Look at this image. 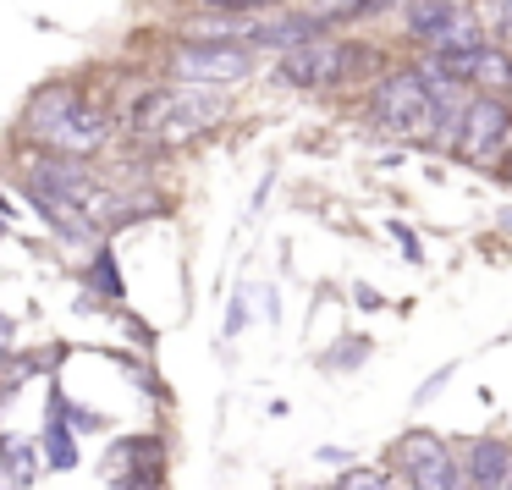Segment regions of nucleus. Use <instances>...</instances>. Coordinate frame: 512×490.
<instances>
[{"label":"nucleus","instance_id":"1","mask_svg":"<svg viewBox=\"0 0 512 490\" xmlns=\"http://www.w3.org/2000/svg\"><path fill=\"white\" fill-rule=\"evenodd\" d=\"M226 116V94L221 89H204V83H160V89H144L127 100L122 111V127L138 138V144H155V149H171V144H188V138L210 133L215 122Z\"/></svg>","mask_w":512,"mask_h":490},{"label":"nucleus","instance_id":"2","mask_svg":"<svg viewBox=\"0 0 512 490\" xmlns=\"http://www.w3.org/2000/svg\"><path fill=\"white\" fill-rule=\"evenodd\" d=\"M23 133L34 138L39 149L89 160V155H100V149L111 144L116 122H111L105 105H94L89 94L78 89V83H50V89H39L34 100H28Z\"/></svg>","mask_w":512,"mask_h":490},{"label":"nucleus","instance_id":"3","mask_svg":"<svg viewBox=\"0 0 512 490\" xmlns=\"http://www.w3.org/2000/svg\"><path fill=\"white\" fill-rule=\"evenodd\" d=\"M375 122L386 127V133L413 138V144H435V138L452 127V122H446V111L435 105L424 72H391V78L380 83V89H375Z\"/></svg>","mask_w":512,"mask_h":490},{"label":"nucleus","instance_id":"4","mask_svg":"<svg viewBox=\"0 0 512 490\" xmlns=\"http://www.w3.org/2000/svg\"><path fill=\"white\" fill-rule=\"evenodd\" d=\"M358 67H369V56L358 45H347V39H298V45L281 50L276 61V83H287V89H325V83H342L353 78Z\"/></svg>","mask_w":512,"mask_h":490},{"label":"nucleus","instance_id":"5","mask_svg":"<svg viewBox=\"0 0 512 490\" xmlns=\"http://www.w3.org/2000/svg\"><path fill=\"white\" fill-rule=\"evenodd\" d=\"M166 72L177 83H204V89H232L254 72V50L232 45V39H182L171 50Z\"/></svg>","mask_w":512,"mask_h":490},{"label":"nucleus","instance_id":"6","mask_svg":"<svg viewBox=\"0 0 512 490\" xmlns=\"http://www.w3.org/2000/svg\"><path fill=\"white\" fill-rule=\"evenodd\" d=\"M452 127H457V133H452L457 155H463V160H490L501 144H507V133H512V111L496 100V94H474Z\"/></svg>","mask_w":512,"mask_h":490},{"label":"nucleus","instance_id":"7","mask_svg":"<svg viewBox=\"0 0 512 490\" xmlns=\"http://www.w3.org/2000/svg\"><path fill=\"white\" fill-rule=\"evenodd\" d=\"M397 457L408 463L413 490H474V485H468V474L446 457V446L435 441V435H408V441L397 446Z\"/></svg>","mask_w":512,"mask_h":490},{"label":"nucleus","instance_id":"8","mask_svg":"<svg viewBox=\"0 0 512 490\" xmlns=\"http://www.w3.org/2000/svg\"><path fill=\"white\" fill-rule=\"evenodd\" d=\"M430 61H441V67L452 72V78H463L468 89H485V94L512 89V56L507 50L474 45V50H463V56H430Z\"/></svg>","mask_w":512,"mask_h":490},{"label":"nucleus","instance_id":"9","mask_svg":"<svg viewBox=\"0 0 512 490\" xmlns=\"http://www.w3.org/2000/svg\"><path fill=\"white\" fill-rule=\"evenodd\" d=\"M419 45H430V56H463V50L485 45V34H479V17H474V12L452 6V12H446L441 23H435L430 34L419 39Z\"/></svg>","mask_w":512,"mask_h":490},{"label":"nucleus","instance_id":"10","mask_svg":"<svg viewBox=\"0 0 512 490\" xmlns=\"http://www.w3.org/2000/svg\"><path fill=\"white\" fill-rule=\"evenodd\" d=\"M468 485L474 490H501L512 479V446L507 441H474L468 446Z\"/></svg>","mask_w":512,"mask_h":490},{"label":"nucleus","instance_id":"11","mask_svg":"<svg viewBox=\"0 0 512 490\" xmlns=\"http://www.w3.org/2000/svg\"><path fill=\"white\" fill-rule=\"evenodd\" d=\"M28 479H34V457L17 441H0V490H28Z\"/></svg>","mask_w":512,"mask_h":490},{"label":"nucleus","instance_id":"12","mask_svg":"<svg viewBox=\"0 0 512 490\" xmlns=\"http://www.w3.org/2000/svg\"><path fill=\"white\" fill-rule=\"evenodd\" d=\"M452 12V0H408V23H413V39H424L441 17Z\"/></svg>","mask_w":512,"mask_h":490},{"label":"nucleus","instance_id":"13","mask_svg":"<svg viewBox=\"0 0 512 490\" xmlns=\"http://www.w3.org/2000/svg\"><path fill=\"white\" fill-rule=\"evenodd\" d=\"M45 446H50V463H56V468H72V463H78V452H72V435H67V424H50Z\"/></svg>","mask_w":512,"mask_h":490},{"label":"nucleus","instance_id":"14","mask_svg":"<svg viewBox=\"0 0 512 490\" xmlns=\"http://www.w3.org/2000/svg\"><path fill=\"white\" fill-rule=\"evenodd\" d=\"M204 12H226V17H248V12H270L281 0H199Z\"/></svg>","mask_w":512,"mask_h":490},{"label":"nucleus","instance_id":"15","mask_svg":"<svg viewBox=\"0 0 512 490\" xmlns=\"http://www.w3.org/2000/svg\"><path fill=\"white\" fill-rule=\"evenodd\" d=\"M336 490H391L386 474H375V468H353V474H342V485Z\"/></svg>","mask_w":512,"mask_h":490},{"label":"nucleus","instance_id":"16","mask_svg":"<svg viewBox=\"0 0 512 490\" xmlns=\"http://www.w3.org/2000/svg\"><path fill=\"white\" fill-rule=\"evenodd\" d=\"M485 12H490V23H496V34L512 39V0H490Z\"/></svg>","mask_w":512,"mask_h":490},{"label":"nucleus","instance_id":"17","mask_svg":"<svg viewBox=\"0 0 512 490\" xmlns=\"http://www.w3.org/2000/svg\"><path fill=\"white\" fill-rule=\"evenodd\" d=\"M391 6H402V0H358L353 17H375V12H391Z\"/></svg>","mask_w":512,"mask_h":490},{"label":"nucleus","instance_id":"18","mask_svg":"<svg viewBox=\"0 0 512 490\" xmlns=\"http://www.w3.org/2000/svg\"><path fill=\"white\" fill-rule=\"evenodd\" d=\"M501 221H507V226H512V210H507V215H501Z\"/></svg>","mask_w":512,"mask_h":490},{"label":"nucleus","instance_id":"19","mask_svg":"<svg viewBox=\"0 0 512 490\" xmlns=\"http://www.w3.org/2000/svg\"><path fill=\"white\" fill-rule=\"evenodd\" d=\"M507 177H512V155H507Z\"/></svg>","mask_w":512,"mask_h":490},{"label":"nucleus","instance_id":"20","mask_svg":"<svg viewBox=\"0 0 512 490\" xmlns=\"http://www.w3.org/2000/svg\"><path fill=\"white\" fill-rule=\"evenodd\" d=\"M501 490H512V479H507V485H501Z\"/></svg>","mask_w":512,"mask_h":490},{"label":"nucleus","instance_id":"21","mask_svg":"<svg viewBox=\"0 0 512 490\" xmlns=\"http://www.w3.org/2000/svg\"><path fill=\"white\" fill-rule=\"evenodd\" d=\"M0 221H6V210H0Z\"/></svg>","mask_w":512,"mask_h":490}]
</instances>
